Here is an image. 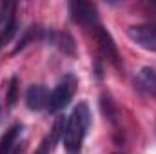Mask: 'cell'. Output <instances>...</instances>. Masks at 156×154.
I'll return each mask as SVG.
<instances>
[{
  "label": "cell",
  "mask_w": 156,
  "mask_h": 154,
  "mask_svg": "<svg viewBox=\"0 0 156 154\" xmlns=\"http://www.w3.org/2000/svg\"><path fill=\"white\" fill-rule=\"evenodd\" d=\"M127 35L136 45H140L147 51H156V22L133 26V27H129Z\"/></svg>",
  "instance_id": "cell-3"
},
{
  "label": "cell",
  "mask_w": 156,
  "mask_h": 154,
  "mask_svg": "<svg viewBox=\"0 0 156 154\" xmlns=\"http://www.w3.org/2000/svg\"><path fill=\"white\" fill-rule=\"evenodd\" d=\"M15 33H16V24H15V22H11V24H9L7 27H4V29H0V49L13 38Z\"/></svg>",
  "instance_id": "cell-10"
},
{
  "label": "cell",
  "mask_w": 156,
  "mask_h": 154,
  "mask_svg": "<svg viewBox=\"0 0 156 154\" xmlns=\"http://www.w3.org/2000/svg\"><path fill=\"white\" fill-rule=\"evenodd\" d=\"M62 127H64V120H62V118H58V120H56V123H55V127H53V136H51V147H53V145H55V143L58 142V138H60V136H64V132H62L64 129H62Z\"/></svg>",
  "instance_id": "cell-12"
},
{
  "label": "cell",
  "mask_w": 156,
  "mask_h": 154,
  "mask_svg": "<svg viewBox=\"0 0 156 154\" xmlns=\"http://www.w3.org/2000/svg\"><path fill=\"white\" fill-rule=\"evenodd\" d=\"M16 96H18V78H11L9 82V94H7V103L15 105L16 103Z\"/></svg>",
  "instance_id": "cell-11"
},
{
  "label": "cell",
  "mask_w": 156,
  "mask_h": 154,
  "mask_svg": "<svg viewBox=\"0 0 156 154\" xmlns=\"http://www.w3.org/2000/svg\"><path fill=\"white\" fill-rule=\"evenodd\" d=\"M93 37H94V42H96L100 53L111 64L118 65L120 54H118V47H116V44H115V40H113V37H111V33L107 29H104L102 26H96V27H93Z\"/></svg>",
  "instance_id": "cell-5"
},
{
  "label": "cell",
  "mask_w": 156,
  "mask_h": 154,
  "mask_svg": "<svg viewBox=\"0 0 156 154\" xmlns=\"http://www.w3.org/2000/svg\"><path fill=\"white\" fill-rule=\"evenodd\" d=\"M26 103L31 111H42L49 103V91L44 85H31L26 93Z\"/></svg>",
  "instance_id": "cell-6"
},
{
  "label": "cell",
  "mask_w": 156,
  "mask_h": 154,
  "mask_svg": "<svg viewBox=\"0 0 156 154\" xmlns=\"http://www.w3.org/2000/svg\"><path fill=\"white\" fill-rule=\"evenodd\" d=\"M13 13H15V4L13 2H2L0 4V27H7L11 22H15L13 18Z\"/></svg>",
  "instance_id": "cell-9"
},
{
  "label": "cell",
  "mask_w": 156,
  "mask_h": 154,
  "mask_svg": "<svg viewBox=\"0 0 156 154\" xmlns=\"http://www.w3.org/2000/svg\"><path fill=\"white\" fill-rule=\"evenodd\" d=\"M69 13H71V18L80 26H87V27H96L98 26L96 7L89 2H82V0L69 2Z\"/></svg>",
  "instance_id": "cell-4"
},
{
  "label": "cell",
  "mask_w": 156,
  "mask_h": 154,
  "mask_svg": "<svg viewBox=\"0 0 156 154\" xmlns=\"http://www.w3.org/2000/svg\"><path fill=\"white\" fill-rule=\"evenodd\" d=\"M20 131H22L20 125H13V127H9V129L2 134V138H0V154H9L11 152V149H13V145H15V142H16Z\"/></svg>",
  "instance_id": "cell-8"
},
{
  "label": "cell",
  "mask_w": 156,
  "mask_h": 154,
  "mask_svg": "<svg viewBox=\"0 0 156 154\" xmlns=\"http://www.w3.org/2000/svg\"><path fill=\"white\" fill-rule=\"evenodd\" d=\"M37 154H45V149H42V151H38Z\"/></svg>",
  "instance_id": "cell-13"
},
{
  "label": "cell",
  "mask_w": 156,
  "mask_h": 154,
  "mask_svg": "<svg viewBox=\"0 0 156 154\" xmlns=\"http://www.w3.org/2000/svg\"><path fill=\"white\" fill-rule=\"evenodd\" d=\"M91 125V113H89V107L85 103H78L76 107L73 109V113L67 120V125L64 129V145L67 147V151H78L82 142H83V136L87 134V129Z\"/></svg>",
  "instance_id": "cell-1"
},
{
  "label": "cell",
  "mask_w": 156,
  "mask_h": 154,
  "mask_svg": "<svg viewBox=\"0 0 156 154\" xmlns=\"http://www.w3.org/2000/svg\"><path fill=\"white\" fill-rule=\"evenodd\" d=\"M75 89H76V80H75V76L69 75V76L62 78L58 82V85L53 89V93L49 94V103H47L49 111L51 113H56V111L64 109L71 102V98L75 94Z\"/></svg>",
  "instance_id": "cell-2"
},
{
  "label": "cell",
  "mask_w": 156,
  "mask_h": 154,
  "mask_svg": "<svg viewBox=\"0 0 156 154\" xmlns=\"http://www.w3.org/2000/svg\"><path fill=\"white\" fill-rule=\"evenodd\" d=\"M136 87L142 93H145V94L156 98V69H153V67H144L136 75Z\"/></svg>",
  "instance_id": "cell-7"
},
{
  "label": "cell",
  "mask_w": 156,
  "mask_h": 154,
  "mask_svg": "<svg viewBox=\"0 0 156 154\" xmlns=\"http://www.w3.org/2000/svg\"><path fill=\"white\" fill-rule=\"evenodd\" d=\"M116 154H122V152H116Z\"/></svg>",
  "instance_id": "cell-14"
}]
</instances>
